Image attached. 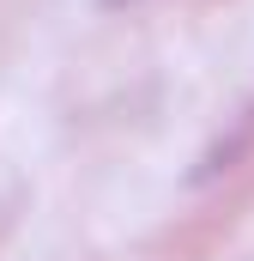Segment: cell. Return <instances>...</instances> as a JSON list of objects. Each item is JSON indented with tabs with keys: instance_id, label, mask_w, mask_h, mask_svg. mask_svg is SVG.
<instances>
[{
	"instance_id": "6da1fadb",
	"label": "cell",
	"mask_w": 254,
	"mask_h": 261,
	"mask_svg": "<svg viewBox=\"0 0 254 261\" xmlns=\"http://www.w3.org/2000/svg\"><path fill=\"white\" fill-rule=\"evenodd\" d=\"M248 146H254V103H248V116H242V122L230 128V140H224V146H218V152L206 158V170H230V164H236V158H242Z\"/></svg>"
}]
</instances>
